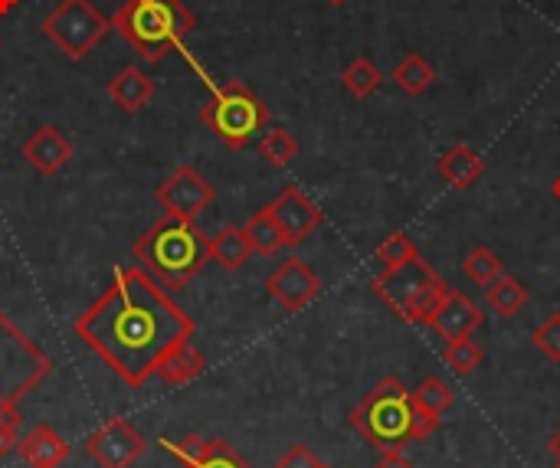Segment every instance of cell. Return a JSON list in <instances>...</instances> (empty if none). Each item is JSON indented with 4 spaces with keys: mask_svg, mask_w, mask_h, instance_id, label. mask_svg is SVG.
Returning a JSON list of instances; mask_svg holds the SVG:
<instances>
[{
    "mask_svg": "<svg viewBox=\"0 0 560 468\" xmlns=\"http://www.w3.org/2000/svg\"><path fill=\"white\" fill-rule=\"evenodd\" d=\"M52 374V361L0 312V417L20 413L16 403L30 397Z\"/></svg>",
    "mask_w": 560,
    "mask_h": 468,
    "instance_id": "52a82bcc",
    "label": "cell"
},
{
    "mask_svg": "<svg viewBox=\"0 0 560 468\" xmlns=\"http://www.w3.org/2000/svg\"><path fill=\"white\" fill-rule=\"evenodd\" d=\"M325 463L308 449V446H292L279 463H276V468H322Z\"/></svg>",
    "mask_w": 560,
    "mask_h": 468,
    "instance_id": "1f68e13d",
    "label": "cell"
},
{
    "mask_svg": "<svg viewBox=\"0 0 560 468\" xmlns=\"http://www.w3.org/2000/svg\"><path fill=\"white\" fill-rule=\"evenodd\" d=\"M479 325H482L479 305H476L469 295L456 292V289L446 292V299L440 302V308H436V315H433V321H430V328H433L443 341L472 338V331H476Z\"/></svg>",
    "mask_w": 560,
    "mask_h": 468,
    "instance_id": "5bb4252c",
    "label": "cell"
},
{
    "mask_svg": "<svg viewBox=\"0 0 560 468\" xmlns=\"http://www.w3.org/2000/svg\"><path fill=\"white\" fill-rule=\"evenodd\" d=\"M322 468H335V466H322Z\"/></svg>",
    "mask_w": 560,
    "mask_h": 468,
    "instance_id": "f35d334b",
    "label": "cell"
},
{
    "mask_svg": "<svg viewBox=\"0 0 560 468\" xmlns=\"http://www.w3.org/2000/svg\"><path fill=\"white\" fill-rule=\"evenodd\" d=\"M551 453L558 456V463H560V430L555 433V440H551Z\"/></svg>",
    "mask_w": 560,
    "mask_h": 468,
    "instance_id": "e575fe53",
    "label": "cell"
},
{
    "mask_svg": "<svg viewBox=\"0 0 560 468\" xmlns=\"http://www.w3.org/2000/svg\"><path fill=\"white\" fill-rule=\"evenodd\" d=\"M390 79L397 82V89L400 92H407V95H423L433 82H436V69L427 62V56H420V52H407L397 66H394V72H390Z\"/></svg>",
    "mask_w": 560,
    "mask_h": 468,
    "instance_id": "ffe728a7",
    "label": "cell"
},
{
    "mask_svg": "<svg viewBox=\"0 0 560 468\" xmlns=\"http://www.w3.org/2000/svg\"><path fill=\"white\" fill-rule=\"evenodd\" d=\"M328 3H335V7H341V3H345V0H328Z\"/></svg>",
    "mask_w": 560,
    "mask_h": 468,
    "instance_id": "74e56055",
    "label": "cell"
},
{
    "mask_svg": "<svg viewBox=\"0 0 560 468\" xmlns=\"http://www.w3.org/2000/svg\"><path fill=\"white\" fill-rule=\"evenodd\" d=\"M108 30H112V16L98 13L92 0H62L43 20V36L69 59L89 56L105 39Z\"/></svg>",
    "mask_w": 560,
    "mask_h": 468,
    "instance_id": "ba28073f",
    "label": "cell"
},
{
    "mask_svg": "<svg viewBox=\"0 0 560 468\" xmlns=\"http://www.w3.org/2000/svg\"><path fill=\"white\" fill-rule=\"evenodd\" d=\"M374 468H417L400 449H390V453H381V459H377V466Z\"/></svg>",
    "mask_w": 560,
    "mask_h": 468,
    "instance_id": "836d02e7",
    "label": "cell"
},
{
    "mask_svg": "<svg viewBox=\"0 0 560 468\" xmlns=\"http://www.w3.org/2000/svg\"><path fill=\"white\" fill-rule=\"evenodd\" d=\"M269 213H272V220L279 223V230H282V236H285V246H299V243H305L318 226H322V210H318V203L302 190V187H295V184H289L272 203H269Z\"/></svg>",
    "mask_w": 560,
    "mask_h": 468,
    "instance_id": "8fae6325",
    "label": "cell"
},
{
    "mask_svg": "<svg viewBox=\"0 0 560 468\" xmlns=\"http://www.w3.org/2000/svg\"><path fill=\"white\" fill-rule=\"evenodd\" d=\"M259 157L272 167H289L295 157H299V141L292 138L289 128H269L262 138H259Z\"/></svg>",
    "mask_w": 560,
    "mask_h": 468,
    "instance_id": "cb8c5ba5",
    "label": "cell"
},
{
    "mask_svg": "<svg viewBox=\"0 0 560 468\" xmlns=\"http://www.w3.org/2000/svg\"><path fill=\"white\" fill-rule=\"evenodd\" d=\"M266 289H269V295H272L289 315H295V312L308 308V305L318 299L322 279H318L302 259L289 256V259H285L282 266H276V272L266 279Z\"/></svg>",
    "mask_w": 560,
    "mask_h": 468,
    "instance_id": "7c38bea8",
    "label": "cell"
},
{
    "mask_svg": "<svg viewBox=\"0 0 560 468\" xmlns=\"http://www.w3.org/2000/svg\"><path fill=\"white\" fill-rule=\"evenodd\" d=\"M203 367H207V358H203L190 341H180V344H174V348L158 361V371H154V374H158L164 384L180 387V384H190L194 377H200Z\"/></svg>",
    "mask_w": 560,
    "mask_h": 468,
    "instance_id": "ac0fdd59",
    "label": "cell"
},
{
    "mask_svg": "<svg viewBox=\"0 0 560 468\" xmlns=\"http://www.w3.org/2000/svg\"><path fill=\"white\" fill-rule=\"evenodd\" d=\"M180 468H253L249 463H243L223 440H213V449L207 459H200L197 466H180Z\"/></svg>",
    "mask_w": 560,
    "mask_h": 468,
    "instance_id": "4dcf8cb0",
    "label": "cell"
},
{
    "mask_svg": "<svg viewBox=\"0 0 560 468\" xmlns=\"http://www.w3.org/2000/svg\"><path fill=\"white\" fill-rule=\"evenodd\" d=\"M489 305H492L502 318H515V315H522L525 305H528V289H525L518 279L502 276V279H495V282L489 285Z\"/></svg>",
    "mask_w": 560,
    "mask_h": 468,
    "instance_id": "603a6c76",
    "label": "cell"
},
{
    "mask_svg": "<svg viewBox=\"0 0 560 468\" xmlns=\"http://www.w3.org/2000/svg\"><path fill=\"white\" fill-rule=\"evenodd\" d=\"M371 289L397 318H404L410 325H427V328H430L440 302L450 292L446 279L423 256H413L394 269H384L381 276H374Z\"/></svg>",
    "mask_w": 560,
    "mask_h": 468,
    "instance_id": "5b68a950",
    "label": "cell"
},
{
    "mask_svg": "<svg viewBox=\"0 0 560 468\" xmlns=\"http://www.w3.org/2000/svg\"><path fill=\"white\" fill-rule=\"evenodd\" d=\"M443 358H446V364H450L459 377H469V374L482 364V348H479L472 338H459V341H446Z\"/></svg>",
    "mask_w": 560,
    "mask_h": 468,
    "instance_id": "83f0119b",
    "label": "cell"
},
{
    "mask_svg": "<svg viewBox=\"0 0 560 468\" xmlns=\"http://www.w3.org/2000/svg\"><path fill=\"white\" fill-rule=\"evenodd\" d=\"M351 426L381 453L400 449L413 440H427L440 430V420L423 413L413 403V390H407L397 377L381 381L354 410H351Z\"/></svg>",
    "mask_w": 560,
    "mask_h": 468,
    "instance_id": "7a4b0ae2",
    "label": "cell"
},
{
    "mask_svg": "<svg viewBox=\"0 0 560 468\" xmlns=\"http://www.w3.org/2000/svg\"><path fill=\"white\" fill-rule=\"evenodd\" d=\"M16 426H20V413H3L0 417V463L16 449Z\"/></svg>",
    "mask_w": 560,
    "mask_h": 468,
    "instance_id": "d6a6232c",
    "label": "cell"
},
{
    "mask_svg": "<svg viewBox=\"0 0 560 468\" xmlns=\"http://www.w3.org/2000/svg\"><path fill=\"white\" fill-rule=\"evenodd\" d=\"M207 256H210L217 266H223L226 272H236V269H243V266L249 262L253 246H249L243 226H223V230L210 239Z\"/></svg>",
    "mask_w": 560,
    "mask_h": 468,
    "instance_id": "d6986e66",
    "label": "cell"
},
{
    "mask_svg": "<svg viewBox=\"0 0 560 468\" xmlns=\"http://www.w3.org/2000/svg\"><path fill=\"white\" fill-rule=\"evenodd\" d=\"M75 338L128 387H144L158 361L194 338V318L141 266H118L108 289L75 318Z\"/></svg>",
    "mask_w": 560,
    "mask_h": 468,
    "instance_id": "6da1fadb",
    "label": "cell"
},
{
    "mask_svg": "<svg viewBox=\"0 0 560 468\" xmlns=\"http://www.w3.org/2000/svg\"><path fill=\"white\" fill-rule=\"evenodd\" d=\"M207 233L197 226V220H180V217H164L161 223H154L138 243H135V259L141 262V269L148 276H154L161 285L180 289L187 285L207 256Z\"/></svg>",
    "mask_w": 560,
    "mask_h": 468,
    "instance_id": "3957f363",
    "label": "cell"
},
{
    "mask_svg": "<svg viewBox=\"0 0 560 468\" xmlns=\"http://www.w3.org/2000/svg\"><path fill=\"white\" fill-rule=\"evenodd\" d=\"M20 154L26 157V164H30L36 174L56 177V174L72 161V141H69L59 128L43 125V128H36V131L23 141Z\"/></svg>",
    "mask_w": 560,
    "mask_h": 468,
    "instance_id": "4fadbf2b",
    "label": "cell"
},
{
    "mask_svg": "<svg viewBox=\"0 0 560 468\" xmlns=\"http://www.w3.org/2000/svg\"><path fill=\"white\" fill-rule=\"evenodd\" d=\"M463 269H466V276H469L476 285H482V289H489L495 279H502V276H505V262H502V256H499L495 249H489V246H476V249L466 256Z\"/></svg>",
    "mask_w": 560,
    "mask_h": 468,
    "instance_id": "d4e9b609",
    "label": "cell"
},
{
    "mask_svg": "<svg viewBox=\"0 0 560 468\" xmlns=\"http://www.w3.org/2000/svg\"><path fill=\"white\" fill-rule=\"evenodd\" d=\"M453 387L446 384V381H440V377H427L417 390H413V403L423 410V413H430V417H443L450 407H453Z\"/></svg>",
    "mask_w": 560,
    "mask_h": 468,
    "instance_id": "484cf974",
    "label": "cell"
},
{
    "mask_svg": "<svg viewBox=\"0 0 560 468\" xmlns=\"http://www.w3.org/2000/svg\"><path fill=\"white\" fill-rule=\"evenodd\" d=\"M413 256H420V253H417L413 239L404 236V233H390V236L377 246V259H381L384 269H394V266H400V262H407V259H413Z\"/></svg>",
    "mask_w": 560,
    "mask_h": 468,
    "instance_id": "f1b7e54d",
    "label": "cell"
},
{
    "mask_svg": "<svg viewBox=\"0 0 560 468\" xmlns=\"http://www.w3.org/2000/svg\"><path fill=\"white\" fill-rule=\"evenodd\" d=\"M243 233H246V239H249L253 253H259V256H276V253L285 246V236H282L279 223L272 220L269 207H266V210H259V213H253V217L246 220Z\"/></svg>",
    "mask_w": 560,
    "mask_h": 468,
    "instance_id": "44dd1931",
    "label": "cell"
},
{
    "mask_svg": "<svg viewBox=\"0 0 560 468\" xmlns=\"http://www.w3.org/2000/svg\"><path fill=\"white\" fill-rule=\"evenodd\" d=\"M384 82V72L374 66L371 56H354L345 69H341V85L354 95V98H371Z\"/></svg>",
    "mask_w": 560,
    "mask_h": 468,
    "instance_id": "7402d4cb",
    "label": "cell"
},
{
    "mask_svg": "<svg viewBox=\"0 0 560 468\" xmlns=\"http://www.w3.org/2000/svg\"><path fill=\"white\" fill-rule=\"evenodd\" d=\"M161 446H164V453L180 466H197L200 459H207L210 456V449H213V440H203L200 433H190V436H184V440H161Z\"/></svg>",
    "mask_w": 560,
    "mask_h": 468,
    "instance_id": "4316f807",
    "label": "cell"
},
{
    "mask_svg": "<svg viewBox=\"0 0 560 468\" xmlns=\"http://www.w3.org/2000/svg\"><path fill=\"white\" fill-rule=\"evenodd\" d=\"M532 341H535V348H538L548 361L560 364V315H548L545 325H538V331H535Z\"/></svg>",
    "mask_w": 560,
    "mask_h": 468,
    "instance_id": "f546056e",
    "label": "cell"
},
{
    "mask_svg": "<svg viewBox=\"0 0 560 468\" xmlns=\"http://www.w3.org/2000/svg\"><path fill=\"white\" fill-rule=\"evenodd\" d=\"M200 121L230 151H243L269 125V108L246 82L233 79L213 89L210 102L200 112Z\"/></svg>",
    "mask_w": 560,
    "mask_h": 468,
    "instance_id": "8992f818",
    "label": "cell"
},
{
    "mask_svg": "<svg viewBox=\"0 0 560 468\" xmlns=\"http://www.w3.org/2000/svg\"><path fill=\"white\" fill-rule=\"evenodd\" d=\"M194 26L197 16L184 0H125L112 16V30L144 62H161Z\"/></svg>",
    "mask_w": 560,
    "mask_h": 468,
    "instance_id": "277c9868",
    "label": "cell"
},
{
    "mask_svg": "<svg viewBox=\"0 0 560 468\" xmlns=\"http://www.w3.org/2000/svg\"><path fill=\"white\" fill-rule=\"evenodd\" d=\"M555 468H560V463H558V466H555Z\"/></svg>",
    "mask_w": 560,
    "mask_h": 468,
    "instance_id": "ab89813d",
    "label": "cell"
},
{
    "mask_svg": "<svg viewBox=\"0 0 560 468\" xmlns=\"http://www.w3.org/2000/svg\"><path fill=\"white\" fill-rule=\"evenodd\" d=\"M154 197L167 210V217H180V220H197L217 200L213 187L190 164H184L171 177H164L158 184Z\"/></svg>",
    "mask_w": 560,
    "mask_h": 468,
    "instance_id": "30bf717a",
    "label": "cell"
},
{
    "mask_svg": "<svg viewBox=\"0 0 560 468\" xmlns=\"http://www.w3.org/2000/svg\"><path fill=\"white\" fill-rule=\"evenodd\" d=\"M108 95H112V102H115L121 112L135 115V112H141V108L151 102V95H154V79H151L141 66H125V69L108 82Z\"/></svg>",
    "mask_w": 560,
    "mask_h": 468,
    "instance_id": "e0dca14e",
    "label": "cell"
},
{
    "mask_svg": "<svg viewBox=\"0 0 560 468\" xmlns=\"http://www.w3.org/2000/svg\"><path fill=\"white\" fill-rule=\"evenodd\" d=\"M440 177L453 187V190H469L482 174H486V157L472 148V144H453L440 164H436Z\"/></svg>",
    "mask_w": 560,
    "mask_h": 468,
    "instance_id": "2e32d148",
    "label": "cell"
},
{
    "mask_svg": "<svg viewBox=\"0 0 560 468\" xmlns=\"http://www.w3.org/2000/svg\"><path fill=\"white\" fill-rule=\"evenodd\" d=\"M16 453L30 468H59L69 459V443L49 426H36L16 443Z\"/></svg>",
    "mask_w": 560,
    "mask_h": 468,
    "instance_id": "9a60e30c",
    "label": "cell"
},
{
    "mask_svg": "<svg viewBox=\"0 0 560 468\" xmlns=\"http://www.w3.org/2000/svg\"><path fill=\"white\" fill-rule=\"evenodd\" d=\"M551 190H555V197H558V203H560V174H558V180L551 184Z\"/></svg>",
    "mask_w": 560,
    "mask_h": 468,
    "instance_id": "8d00e7d4",
    "label": "cell"
},
{
    "mask_svg": "<svg viewBox=\"0 0 560 468\" xmlns=\"http://www.w3.org/2000/svg\"><path fill=\"white\" fill-rule=\"evenodd\" d=\"M144 453H148V440L121 417L105 420L85 440V456L98 468H131Z\"/></svg>",
    "mask_w": 560,
    "mask_h": 468,
    "instance_id": "9c48e42d",
    "label": "cell"
},
{
    "mask_svg": "<svg viewBox=\"0 0 560 468\" xmlns=\"http://www.w3.org/2000/svg\"><path fill=\"white\" fill-rule=\"evenodd\" d=\"M13 3H16V0H0V13H7V10H10Z\"/></svg>",
    "mask_w": 560,
    "mask_h": 468,
    "instance_id": "d590c367",
    "label": "cell"
}]
</instances>
